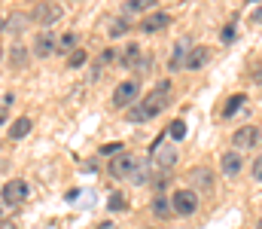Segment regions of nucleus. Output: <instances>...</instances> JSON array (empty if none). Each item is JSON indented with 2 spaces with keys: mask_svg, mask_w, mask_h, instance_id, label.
<instances>
[{
  "mask_svg": "<svg viewBox=\"0 0 262 229\" xmlns=\"http://www.w3.org/2000/svg\"><path fill=\"white\" fill-rule=\"evenodd\" d=\"M168 101H171V82L168 79H162L143 101H140V110H143V116L146 119H152V116H159L165 107H168Z\"/></svg>",
  "mask_w": 262,
  "mask_h": 229,
  "instance_id": "nucleus-1",
  "label": "nucleus"
},
{
  "mask_svg": "<svg viewBox=\"0 0 262 229\" xmlns=\"http://www.w3.org/2000/svg\"><path fill=\"white\" fill-rule=\"evenodd\" d=\"M149 159H152V168L162 171V177H168L171 168H174V162H177V150L165 144V135H159L156 144L149 147Z\"/></svg>",
  "mask_w": 262,
  "mask_h": 229,
  "instance_id": "nucleus-2",
  "label": "nucleus"
},
{
  "mask_svg": "<svg viewBox=\"0 0 262 229\" xmlns=\"http://www.w3.org/2000/svg\"><path fill=\"white\" fill-rule=\"evenodd\" d=\"M28 183L25 180H9V183H3V190H0V202H3V208H18V205H25V199H28Z\"/></svg>",
  "mask_w": 262,
  "mask_h": 229,
  "instance_id": "nucleus-3",
  "label": "nucleus"
},
{
  "mask_svg": "<svg viewBox=\"0 0 262 229\" xmlns=\"http://www.w3.org/2000/svg\"><path fill=\"white\" fill-rule=\"evenodd\" d=\"M198 208V196L192 190H177L174 193V199H171V211L174 214H180V217H192Z\"/></svg>",
  "mask_w": 262,
  "mask_h": 229,
  "instance_id": "nucleus-4",
  "label": "nucleus"
},
{
  "mask_svg": "<svg viewBox=\"0 0 262 229\" xmlns=\"http://www.w3.org/2000/svg\"><path fill=\"white\" fill-rule=\"evenodd\" d=\"M61 15H64L61 3H55V0H43V3L34 6V15H31V18H34L37 25H55Z\"/></svg>",
  "mask_w": 262,
  "mask_h": 229,
  "instance_id": "nucleus-5",
  "label": "nucleus"
},
{
  "mask_svg": "<svg viewBox=\"0 0 262 229\" xmlns=\"http://www.w3.org/2000/svg\"><path fill=\"white\" fill-rule=\"evenodd\" d=\"M137 92H140L137 79H125V82H119L116 92H113V104H116V107H131V104L137 101Z\"/></svg>",
  "mask_w": 262,
  "mask_h": 229,
  "instance_id": "nucleus-6",
  "label": "nucleus"
},
{
  "mask_svg": "<svg viewBox=\"0 0 262 229\" xmlns=\"http://www.w3.org/2000/svg\"><path fill=\"white\" fill-rule=\"evenodd\" d=\"M262 138V132L256 126H244V129H238L235 135H232V144L238 147V150H247V147H256Z\"/></svg>",
  "mask_w": 262,
  "mask_h": 229,
  "instance_id": "nucleus-7",
  "label": "nucleus"
},
{
  "mask_svg": "<svg viewBox=\"0 0 262 229\" xmlns=\"http://www.w3.org/2000/svg\"><path fill=\"white\" fill-rule=\"evenodd\" d=\"M134 168H137V162L131 159L128 153H119V156L107 165V171H110L113 177H119V180H122V177H131V171H134Z\"/></svg>",
  "mask_w": 262,
  "mask_h": 229,
  "instance_id": "nucleus-8",
  "label": "nucleus"
},
{
  "mask_svg": "<svg viewBox=\"0 0 262 229\" xmlns=\"http://www.w3.org/2000/svg\"><path fill=\"white\" fill-rule=\"evenodd\" d=\"M168 25H171V12H152V15H146L140 22V31L143 34H156V31H162Z\"/></svg>",
  "mask_w": 262,
  "mask_h": 229,
  "instance_id": "nucleus-9",
  "label": "nucleus"
},
{
  "mask_svg": "<svg viewBox=\"0 0 262 229\" xmlns=\"http://www.w3.org/2000/svg\"><path fill=\"white\" fill-rule=\"evenodd\" d=\"M241 156L232 150V153H223V159H220V168H223V174L226 177H235V174H241Z\"/></svg>",
  "mask_w": 262,
  "mask_h": 229,
  "instance_id": "nucleus-10",
  "label": "nucleus"
},
{
  "mask_svg": "<svg viewBox=\"0 0 262 229\" xmlns=\"http://www.w3.org/2000/svg\"><path fill=\"white\" fill-rule=\"evenodd\" d=\"M55 43H58V40H55L52 34H40V37L34 40V55H37V58L52 55V52H55Z\"/></svg>",
  "mask_w": 262,
  "mask_h": 229,
  "instance_id": "nucleus-11",
  "label": "nucleus"
},
{
  "mask_svg": "<svg viewBox=\"0 0 262 229\" xmlns=\"http://www.w3.org/2000/svg\"><path fill=\"white\" fill-rule=\"evenodd\" d=\"M210 58V52H207V46H192L189 49V55H186V71H198V68H204V61Z\"/></svg>",
  "mask_w": 262,
  "mask_h": 229,
  "instance_id": "nucleus-12",
  "label": "nucleus"
},
{
  "mask_svg": "<svg viewBox=\"0 0 262 229\" xmlns=\"http://www.w3.org/2000/svg\"><path fill=\"white\" fill-rule=\"evenodd\" d=\"M31 129H34V122H31L28 116H18V119L9 126V141H21V138H28Z\"/></svg>",
  "mask_w": 262,
  "mask_h": 229,
  "instance_id": "nucleus-13",
  "label": "nucleus"
},
{
  "mask_svg": "<svg viewBox=\"0 0 262 229\" xmlns=\"http://www.w3.org/2000/svg\"><path fill=\"white\" fill-rule=\"evenodd\" d=\"M186 55H189V43H177V46H174V55H171V61H168V71L186 68Z\"/></svg>",
  "mask_w": 262,
  "mask_h": 229,
  "instance_id": "nucleus-14",
  "label": "nucleus"
},
{
  "mask_svg": "<svg viewBox=\"0 0 262 229\" xmlns=\"http://www.w3.org/2000/svg\"><path fill=\"white\" fill-rule=\"evenodd\" d=\"M73 49H79V37L73 34V31H67V34H61L58 37V43H55V52H73Z\"/></svg>",
  "mask_w": 262,
  "mask_h": 229,
  "instance_id": "nucleus-15",
  "label": "nucleus"
},
{
  "mask_svg": "<svg viewBox=\"0 0 262 229\" xmlns=\"http://www.w3.org/2000/svg\"><path fill=\"white\" fill-rule=\"evenodd\" d=\"M152 214L162 217V220H168V217L174 214V211H171V202H168L162 193H156V199H152Z\"/></svg>",
  "mask_w": 262,
  "mask_h": 229,
  "instance_id": "nucleus-16",
  "label": "nucleus"
},
{
  "mask_svg": "<svg viewBox=\"0 0 262 229\" xmlns=\"http://www.w3.org/2000/svg\"><path fill=\"white\" fill-rule=\"evenodd\" d=\"M241 107H244V95H235V98H229V101H226V107H223V116H226V119H232V116H235Z\"/></svg>",
  "mask_w": 262,
  "mask_h": 229,
  "instance_id": "nucleus-17",
  "label": "nucleus"
},
{
  "mask_svg": "<svg viewBox=\"0 0 262 229\" xmlns=\"http://www.w3.org/2000/svg\"><path fill=\"white\" fill-rule=\"evenodd\" d=\"M192 183H195V186H204V190H213V177H210V171H204V168H195V171H192Z\"/></svg>",
  "mask_w": 262,
  "mask_h": 229,
  "instance_id": "nucleus-18",
  "label": "nucleus"
},
{
  "mask_svg": "<svg viewBox=\"0 0 262 229\" xmlns=\"http://www.w3.org/2000/svg\"><path fill=\"white\" fill-rule=\"evenodd\" d=\"M137 61H140V49H137L134 43H128L125 52H122V65H125V68H137Z\"/></svg>",
  "mask_w": 262,
  "mask_h": 229,
  "instance_id": "nucleus-19",
  "label": "nucleus"
},
{
  "mask_svg": "<svg viewBox=\"0 0 262 229\" xmlns=\"http://www.w3.org/2000/svg\"><path fill=\"white\" fill-rule=\"evenodd\" d=\"M85 61H89V55H85V49H73V52L67 55V68H70V71H76V68H82Z\"/></svg>",
  "mask_w": 262,
  "mask_h": 229,
  "instance_id": "nucleus-20",
  "label": "nucleus"
},
{
  "mask_svg": "<svg viewBox=\"0 0 262 229\" xmlns=\"http://www.w3.org/2000/svg\"><path fill=\"white\" fill-rule=\"evenodd\" d=\"M152 6H156V0H125V12H146Z\"/></svg>",
  "mask_w": 262,
  "mask_h": 229,
  "instance_id": "nucleus-21",
  "label": "nucleus"
},
{
  "mask_svg": "<svg viewBox=\"0 0 262 229\" xmlns=\"http://www.w3.org/2000/svg\"><path fill=\"white\" fill-rule=\"evenodd\" d=\"M122 34H128V18H113V25H110V37H122Z\"/></svg>",
  "mask_w": 262,
  "mask_h": 229,
  "instance_id": "nucleus-22",
  "label": "nucleus"
},
{
  "mask_svg": "<svg viewBox=\"0 0 262 229\" xmlns=\"http://www.w3.org/2000/svg\"><path fill=\"white\" fill-rule=\"evenodd\" d=\"M168 135H171L174 141H183V138H186V122H180V119H177V122H171Z\"/></svg>",
  "mask_w": 262,
  "mask_h": 229,
  "instance_id": "nucleus-23",
  "label": "nucleus"
},
{
  "mask_svg": "<svg viewBox=\"0 0 262 229\" xmlns=\"http://www.w3.org/2000/svg\"><path fill=\"white\" fill-rule=\"evenodd\" d=\"M25 61H28V52H25L21 46H15V49H12V65H15V68H25Z\"/></svg>",
  "mask_w": 262,
  "mask_h": 229,
  "instance_id": "nucleus-24",
  "label": "nucleus"
},
{
  "mask_svg": "<svg viewBox=\"0 0 262 229\" xmlns=\"http://www.w3.org/2000/svg\"><path fill=\"white\" fill-rule=\"evenodd\" d=\"M107 208H110V211H125V199H122L119 193H113L110 202H107Z\"/></svg>",
  "mask_w": 262,
  "mask_h": 229,
  "instance_id": "nucleus-25",
  "label": "nucleus"
},
{
  "mask_svg": "<svg viewBox=\"0 0 262 229\" xmlns=\"http://www.w3.org/2000/svg\"><path fill=\"white\" fill-rule=\"evenodd\" d=\"M128 119H131V122H146V116H143L140 104H131V107H128Z\"/></svg>",
  "mask_w": 262,
  "mask_h": 229,
  "instance_id": "nucleus-26",
  "label": "nucleus"
},
{
  "mask_svg": "<svg viewBox=\"0 0 262 229\" xmlns=\"http://www.w3.org/2000/svg\"><path fill=\"white\" fill-rule=\"evenodd\" d=\"M119 150H122L119 144H107V147H101V153H104V156H119Z\"/></svg>",
  "mask_w": 262,
  "mask_h": 229,
  "instance_id": "nucleus-27",
  "label": "nucleus"
},
{
  "mask_svg": "<svg viewBox=\"0 0 262 229\" xmlns=\"http://www.w3.org/2000/svg\"><path fill=\"white\" fill-rule=\"evenodd\" d=\"M253 180H259V183H262V156L253 162Z\"/></svg>",
  "mask_w": 262,
  "mask_h": 229,
  "instance_id": "nucleus-28",
  "label": "nucleus"
},
{
  "mask_svg": "<svg viewBox=\"0 0 262 229\" xmlns=\"http://www.w3.org/2000/svg\"><path fill=\"white\" fill-rule=\"evenodd\" d=\"M223 40H226V43H232V40H235V25L223 28Z\"/></svg>",
  "mask_w": 262,
  "mask_h": 229,
  "instance_id": "nucleus-29",
  "label": "nucleus"
},
{
  "mask_svg": "<svg viewBox=\"0 0 262 229\" xmlns=\"http://www.w3.org/2000/svg\"><path fill=\"white\" fill-rule=\"evenodd\" d=\"M113 58H116V52H113V49H104V52H101V65H110Z\"/></svg>",
  "mask_w": 262,
  "mask_h": 229,
  "instance_id": "nucleus-30",
  "label": "nucleus"
},
{
  "mask_svg": "<svg viewBox=\"0 0 262 229\" xmlns=\"http://www.w3.org/2000/svg\"><path fill=\"white\" fill-rule=\"evenodd\" d=\"M95 229H116V223H113V220H101Z\"/></svg>",
  "mask_w": 262,
  "mask_h": 229,
  "instance_id": "nucleus-31",
  "label": "nucleus"
},
{
  "mask_svg": "<svg viewBox=\"0 0 262 229\" xmlns=\"http://www.w3.org/2000/svg\"><path fill=\"white\" fill-rule=\"evenodd\" d=\"M0 229H15V223H12V220H3V223H0Z\"/></svg>",
  "mask_w": 262,
  "mask_h": 229,
  "instance_id": "nucleus-32",
  "label": "nucleus"
},
{
  "mask_svg": "<svg viewBox=\"0 0 262 229\" xmlns=\"http://www.w3.org/2000/svg\"><path fill=\"white\" fill-rule=\"evenodd\" d=\"M3 122H6V110H0V126H3Z\"/></svg>",
  "mask_w": 262,
  "mask_h": 229,
  "instance_id": "nucleus-33",
  "label": "nucleus"
},
{
  "mask_svg": "<svg viewBox=\"0 0 262 229\" xmlns=\"http://www.w3.org/2000/svg\"><path fill=\"white\" fill-rule=\"evenodd\" d=\"M3 28H6V22H3V15H0V31H3Z\"/></svg>",
  "mask_w": 262,
  "mask_h": 229,
  "instance_id": "nucleus-34",
  "label": "nucleus"
},
{
  "mask_svg": "<svg viewBox=\"0 0 262 229\" xmlns=\"http://www.w3.org/2000/svg\"><path fill=\"white\" fill-rule=\"evenodd\" d=\"M0 223H3V205H0Z\"/></svg>",
  "mask_w": 262,
  "mask_h": 229,
  "instance_id": "nucleus-35",
  "label": "nucleus"
},
{
  "mask_svg": "<svg viewBox=\"0 0 262 229\" xmlns=\"http://www.w3.org/2000/svg\"><path fill=\"white\" fill-rule=\"evenodd\" d=\"M256 229H262V217H259V223H256Z\"/></svg>",
  "mask_w": 262,
  "mask_h": 229,
  "instance_id": "nucleus-36",
  "label": "nucleus"
},
{
  "mask_svg": "<svg viewBox=\"0 0 262 229\" xmlns=\"http://www.w3.org/2000/svg\"><path fill=\"white\" fill-rule=\"evenodd\" d=\"M0 58H3V46H0Z\"/></svg>",
  "mask_w": 262,
  "mask_h": 229,
  "instance_id": "nucleus-37",
  "label": "nucleus"
}]
</instances>
